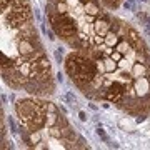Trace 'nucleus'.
Returning a JSON list of instances; mask_svg holds the SVG:
<instances>
[{
    "label": "nucleus",
    "mask_w": 150,
    "mask_h": 150,
    "mask_svg": "<svg viewBox=\"0 0 150 150\" xmlns=\"http://www.w3.org/2000/svg\"><path fill=\"white\" fill-rule=\"evenodd\" d=\"M2 79L27 95L50 97L57 88L28 0H2Z\"/></svg>",
    "instance_id": "obj_2"
},
{
    "label": "nucleus",
    "mask_w": 150,
    "mask_h": 150,
    "mask_svg": "<svg viewBox=\"0 0 150 150\" xmlns=\"http://www.w3.org/2000/svg\"><path fill=\"white\" fill-rule=\"evenodd\" d=\"M47 17L54 32L72 50H79L87 47L98 33L107 32L115 15L108 13L102 2L47 0Z\"/></svg>",
    "instance_id": "obj_4"
},
{
    "label": "nucleus",
    "mask_w": 150,
    "mask_h": 150,
    "mask_svg": "<svg viewBox=\"0 0 150 150\" xmlns=\"http://www.w3.org/2000/svg\"><path fill=\"white\" fill-rule=\"evenodd\" d=\"M65 72L90 100L112 103L127 115H150V47L137 28L113 17L112 27L65 57Z\"/></svg>",
    "instance_id": "obj_1"
},
{
    "label": "nucleus",
    "mask_w": 150,
    "mask_h": 150,
    "mask_svg": "<svg viewBox=\"0 0 150 150\" xmlns=\"http://www.w3.org/2000/svg\"><path fill=\"white\" fill-rule=\"evenodd\" d=\"M20 140L28 149H88L64 112L47 97H22L15 103Z\"/></svg>",
    "instance_id": "obj_3"
},
{
    "label": "nucleus",
    "mask_w": 150,
    "mask_h": 150,
    "mask_svg": "<svg viewBox=\"0 0 150 150\" xmlns=\"http://www.w3.org/2000/svg\"><path fill=\"white\" fill-rule=\"evenodd\" d=\"M103 4V7L107 8V10H117L118 7L122 5L123 0H100Z\"/></svg>",
    "instance_id": "obj_5"
}]
</instances>
